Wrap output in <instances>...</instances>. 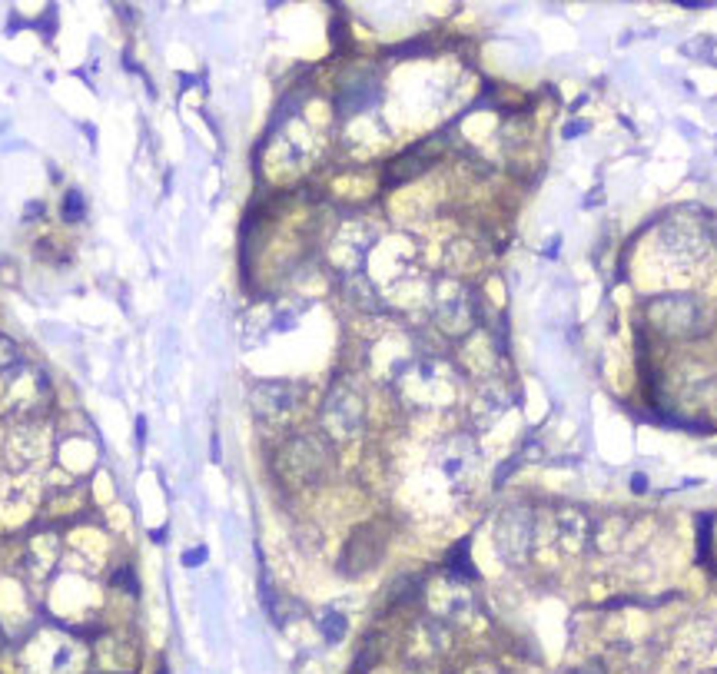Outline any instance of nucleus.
<instances>
[{"label": "nucleus", "mask_w": 717, "mask_h": 674, "mask_svg": "<svg viewBox=\"0 0 717 674\" xmlns=\"http://www.w3.org/2000/svg\"><path fill=\"white\" fill-rule=\"evenodd\" d=\"M648 315L668 336H694L701 329V303L694 296H661L648 303Z\"/></svg>", "instance_id": "nucleus-1"}, {"label": "nucleus", "mask_w": 717, "mask_h": 674, "mask_svg": "<svg viewBox=\"0 0 717 674\" xmlns=\"http://www.w3.org/2000/svg\"><path fill=\"white\" fill-rule=\"evenodd\" d=\"M495 545L499 552L508 558V562H525V554L532 552L535 545V518L532 511L515 505V509H505L501 511L499 525H495Z\"/></svg>", "instance_id": "nucleus-2"}, {"label": "nucleus", "mask_w": 717, "mask_h": 674, "mask_svg": "<svg viewBox=\"0 0 717 674\" xmlns=\"http://www.w3.org/2000/svg\"><path fill=\"white\" fill-rule=\"evenodd\" d=\"M322 419H326V429L339 438H349L362 429V419H366V405L358 399L356 392L349 385H339L332 389V395L326 399V409H322Z\"/></svg>", "instance_id": "nucleus-3"}, {"label": "nucleus", "mask_w": 717, "mask_h": 674, "mask_svg": "<svg viewBox=\"0 0 717 674\" xmlns=\"http://www.w3.org/2000/svg\"><path fill=\"white\" fill-rule=\"evenodd\" d=\"M435 315H438V323H442L445 329H452V332H465V329L472 326V315H475V309H472V296L455 283L438 286V293H435Z\"/></svg>", "instance_id": "nucleus-4"}, {"label": "nucleus", "mask_w": 717, "mask_h": 674, "mask_svg": "<svg viewBox=\"0 0 717 674\" xmlns=\"http://www.w3.org/2000/svg\"><path fill=\"white\" fill-rule=\"evenodd\" d=\"M252 405H256V415L269 419V422H279L296 409V385H289V382H262L256 395H252Z\"/></svg>", "instance_id": "nucleus-5"}, {"label": "nucleus", "mask_w": 717, "mask_h": 674, "mask_svg": "<svg viewBox=\"0 0 717 674\" xmlns=\"http://www.w3.org/2000/svg\"><path fill=\"white\" fill-rule=\"evenodd\" d=\"M588 532H591V522L578 509H565L558 515V542L565 545L568 552H578L588 542Z\"/></svg>", "instance_id": "nucleus-6"}, {"label": "nucleus", "mask_w": 717, "mask_h": 674, "mask_svg": "<svg viewBox=\"0 0 717 674\" xmlns=\"http://www.w3.org/2000/svg\"><path fill=\"white\" fill-rule=\"evenodd\" d=\"M83 209H87V203H83L80 190H70V193L64 196V219L76 223V219H83Z\"/></svg>", "instance_id": "nucleus-7"}, {"label": "nucleus", "mask_w": 717, "mask_h": 674, "mask_svg": "<svg viewBox=\"0 0 717 674\" xmlns=\"http://www.w3.org/2000/svg\"><path fill=\"white\" fill-rule=\"evenodd\" d=\"M322 628H326V638H329V641H339V638H342V631H346V621L339 618V615H332V618L322 621Z\"/></svg>", "instance_id": "nucleus-8"}]
</instances>
